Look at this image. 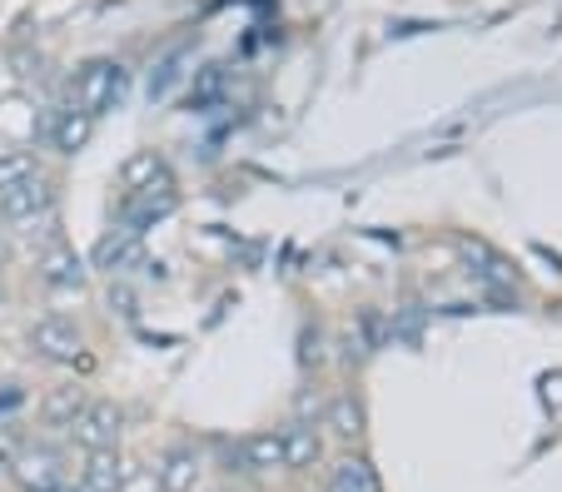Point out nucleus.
I'll list each match as a JSON object with an SVG mask.
<instances>
[{
    "instance_id": "f257e3e1",
    "label": "nucleus",
    "mask_w": 562,
    "mask_h": 492,
    "mask_svg": "<svg viewBox=\"0 0 562 492\" xmlns=\"http://www.w3.org/2000/svg\"><path fill=\"white\" fill-rule=\"evenodd\" d=\"M120 90H125V70H120L115 60H90L80 76H75V110L80 115H90L95 119L100 110H110L120 100Z\"/></svg>"
},
{
    "instance_id": "f03ea898",
    "label": "nucleus",
    "mask_w": 562,
    "mask_h": 492,
    "mask_svg": "<svg viewBox=\"0 0 562 492\" xmlns=\"http://www.w3.org/2000/svg\"><path fill=\"white\" fill-rule=\"evenodd\" d=\"M120 428H125V413H120L115 403H90L86 413L75 417L70 438L80 443V448H86V453H115Z\"/></svg>"
},
{
    "instance_id": "7ed1b4c3",
    "label": "nucleus",
    "mask_w": 562,
    "mask_h": 492,
    "mask_svg": "<svg viewBox=\"0 0 562 492\" xmlns=\"http://www.w3.org/2000/svg\"><path fill=\"white\" fill-rule=\"evenodd\" d=\"M284 468V433H249L229 448V472H274Z\"/></svg>"
},
{
    "instance_id": "20e7f679",
    "label": "nucleus",
    "mask_w": 562,
    "mask_h": 492,
    "mask_svg": "<svg viewBox=\"0 0 562 492\" xmlns=\"http://www.w3.org/2000/svg\"><path fill=\"white\" fill-rule=\"evenodd\" d=\"M31 348L41 358H50V364H75V358L86 354V339H80V329L65 319H41L31 329Z\"/></svg>"
},
{
    "instance_id": "39448f33",
    "label": "nucleus",
    "mask_w": 562,
    "mask_h": 492,
    "mask_svg": "<svg viewBox=\"0 0 562 492\" xmlns=\"http://www.w3.org/2000/svg\"><path fill=\"white\" fill-rule=\"evenodd\" d=\"M15 482H21L25 492H55L65 488V468H60V453L55 448H25L21 458H15Z\"/></svg>"
},
{
    "instance_id": "423d86ee",
    "label": "nucleus",
    "mask_w": 562,
    "mask_h": 492,
    "mask_svg": "<svg viewBox=\"0 0 562 492\" xmlns=\"http://www.w3.org/2000/svg\"><path fill=\"white\" fill-rule=\"evenodd\" d=\"M45 209H50V184H45L41 174L0 194V215L11 219V225H31V219H41Z\"/></svg>"
},
{
    "instance_id": "0eeeda50",
    "label": "nucleus",
    "mask_w": 562,
    "mask_h": 492,
    "mask_svg": "<svg viewBox=\"0 0 562 492\" xmlns=\"http://www.w3.org/2000/svg\"><path fill=\"white\" fill-rule=\"evenodd\" d=\"M120 482H125V462L115 453H86V462L75 468L70 492H120Z\"/></svg>"
},
{
    "instance_id": "6e6552de",
    "label": "nucleus",
    "mask_w": 562,
    "mask_h": 492,
    "mask_svg": "<svg viewBox=\"0 0 562 492\" xmlns=\"http://www.w3.org/2000/svg\"><path fill=\"white\" fill-rule=\"evenodd\" d=\"M175 209V190H170V180H159V184H149V190H135V199L125 204V229H145L149 219H165Z\"/></svg>"
},
{
    "instance_id": "1a4fd4ad",
    "label": "nucleus",
    "mask_w": 562,
    "mask_h": 492,
    "mask_svg": "<svg viewBox=\"0 0 562 492\" xmlns=\"http://www.w3.org/2000/svg\"><path fill=\"white\" fill-rule=\"evenodd\" d=\"M155 482H159V492H194V482H200V458H194V448L165 453L155 468Z\"/></svg>"
},
{
    "instance_id": "9d476101",
    "label": "nucleus",
    "mask_w": 562,
    "mask_h": 492,
    "mask_svg": "<svg viewBox=\"0 0 562 492\" xmlns=\"http://www.w3.org/2000/svg\"><path fill=\"white\" fill-rule=\"evenodd\" d=\"M90 408V398H86V388H55L50 398H45V423H50V428H75V417L86 413Z\"/></svg>"
},
{
    "instance_id": "9b49d317",
    "label": "nucleus",
    "mask_w": 562,
    "mask_h": 492,
    "mask_svg": "<svg viewBox=\"0 0 562 492\" xmlns=\"http://www.w3.org/2000/svg\"><path fill=\"white\" fill-rule=\"evenodd\" d=\"M135 254H139V234H135V229H115V234L100 239L95 264H100V268H110V274H120V268L135 264Z\"/></svg>"
},
{
    "instance_id": "f8f14e48",
    "label": "nucleus",
    "mask_w": 562,
    "mask_h": 492,
    "mask_svg": "<svg viewBox=\"0 0 562 492\" xmlns=\"http://www.w3.org/2000/svg\"><path fill=\"white\" fill-rule=\"evenodd\" d=\"M45 284H50V289H80V284H86V264L65 244L50 249V254H45Z\"/></svg>"
},
{
    "instance_id": "ddd939ff",
    "label": "nucleus",
    "mask_w": 562,
    "mask_h": 492,
    "mask_svg": "<svg viewBox=\"0 0 562 492\" xmlns=\"http://www.w3.org/2000/svg\"><path fill=\"white\" fill-rule=\"evenodd\" d=\"M329 492H383V488H379V472L363 458H344L329 478Z\"/></svg>"
},
{
    "instance_id": "4468645a",
    "label": "nucleus",
    "mask_w": 562,
    "mask_h": 492,
    "mask_svg": "<svg viewBox=\"0 0 562 492\" xmlns=\"http://www.w3.org/2000/svg\"><path fill=\"white\" fill-rule=\"evenodd\" d=\"M318 458V433L314 428H284V468H308Z\"/></svg>"
},
{
    "instance_id": "2eb2a0df",
    "label": "nucleus",
    "mask_w": 562,
    "mask_h": 492,
    "mask_svg": "<svg viewBox=\"0 0 562 492\" xmlns=\"http://www.w3.org/2000/svg\"><path fill=\"white\" fill-rule=\"evenodd\" d=\"M86 139H90V115H80V110H65L60 125H55V150L75 155L80 145H86Z\"/></svg>"
},
{
    "instance_id": "dca6fc26",
    "label": "nucleus",
    "mask_w": 562,
    "mask_h": 492,
    "mask_svg": "<svg viewBox=\"0 0 562 492\" xmlns=\"http://www.w3.org/2000/svg\"><path fill=\"white\" fill-rule=\"evenodd\" d=\"M155 180H165V160H159L155 150L135 155V160L125 164V184H130V190H149Z\"/></svg>"
},
{
    "instance_id": "f3484780",
    "label": "nucleus",
    "mask_w": 562,
    "mask_h": 492,
    "mask_svg": "<svg viewBox=\"0 0 562 492\" xmlns=\"http://www.w3.org/2000/svg\"><path fill=\"white\" fill-rule=\"evenodd\" d=\"M35 180V160L25 150H11V155H0V194L15 190V184Z\"/></svg>"
},
{
    "instance_id": "a211bd4d",
    "label": "nucleus",
    "mask_w": 562,
    "mask_h": 492,
    "mask_svg": "<svg viewBox=\"0 0 562 492\" xmlns=\"http://www.w3.org/2000/svg\"><path fill=\"white\" fill-rule=\"evenodd\" d=\"M329 428L339 433V438H359L363 433V408L353 403V398H339V403L329 408Z\"/></svg>"
},
{
    "instance_id": "6ab92c4d",
    "label": "nucleus",
    "mask_w": 562,
    "mask_h": 492,
    "mask_svg": "<svg viewBox=\"0 0 562 492\" xmlns=\"http://www.w3.org/2000/svg\"><path fill=\"white\" fill-rule=\"evenodd\" d=\"M542 398H548V403H558V408H562V374L542 378Z\"/></svg>"
},
{
    "instance_id": "aec40b11",
    "label": "nucleus",
    "mask_w": 562,
    "mask_h": 492,
    "mask_svg": "<svg viewBox=\"0 0 562 492\" xmlns=\"http://www.w3.org/2000/svg\"><path fill=\"white\" fill-rule=\"evenodd\" d=\"M55 492H70V488H55Z\"/></svg>"
},
{
    "instance_id": "412c9836",
    "label": "nucleus",
    "mask_w": 562,
    "mask_h": 492,
    "mask_svg": "<svg viewBox=\"0 0 562 492\" xmlns=\"http://www.w3.org/2000/svg\"><path fill=\"white\" fill-rule=\"evenodd\" d=\"M224 492H234V488H224Z\"/></svg>"
}]
</instances>
